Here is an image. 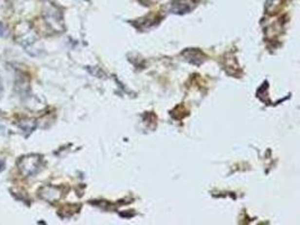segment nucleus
I'll use <instances>...</instances> for the list:
<instances>
[{"instance_id":"nucleus-7","label":"nucleus","mask_w":300,"mask_h":225,"mask_svg":"<svg viewBox=\"0 0 300 225\" xmlns=\"http://www.w3.org/2000/svg\"><path fill=\"white\" fill-rule=\"evenodd\" d=\"M8 34L9 31L7 25L3 24L2 21H0V36H1V38H6V36H8Z\"/></svg>"},{"instance_id":"nucleus-8","label":"nucleus","mask_w":300,"mask_h":225,"mask_svg":"<svg viewBox=\"0 0 300 225\" xmlns=\"http://www.w3.org/2000/svg\"><path fill=\"white\" fill-rule=\"evenodd\" d=\"M2 94H3V86H2V80L0 79V98L2 97Z\"/></svg>"},{"instance_id":"nucleus-3","label":"nucleus","mask_w":300,"mask_h":225,"mask_svg":"<svg viewBox=\"0 0 300 225\" xmlns=\"http://www.w3.org/2000/svg\"><path fill=\"white\" fill-rule=\"evenodd\" d=\"M44 19L46 24L54 31H61L63 28V20L60 9L52 3H49L44 7Z\"/></svg>"},{"instance_id":"nucleus-9","label":"nucleus","mask_w":300,"mask_h":225,"mask_svg":"<svg viewBox=\"0 0 300 225\" xmlns=\"http://www.w3.org/2000/svg\"><path fill=\"white\" fill-rule=\"evenodd\" d=\"M3 169H5V162H3V160H0V172H1Z\"/></svg>"},{"instance_id":"nucleus-6","label":"nucleus","mask_w":300,"mask_h":225,"mask_svg":"<svg viewBox=\"0 0 300 225\" xmlns=\"http://www.w3.org/2000/svg\"><path fill=\"white\" fill-rule=\"evenodd\" d=\"M16 125L23 131L26 135H29V134L36 129V126H38L36 121L33 118H21L16 123Z\"/></svg>"},{"instance_id":"nucleus-2","label":"nucleus","mask_w":300,"mask_h":225,"mask_svg":"<svg viewBox=\"0 0 300 225\" xmlns=\"http://www.w3.org/2000/svg\"><path fill=\"white\" fill-rule=\"evenodd\" d=\"M14 38L18 44H20L24 48H29V46L34 44L38 39L36 33L33 30L32 25L26 21H21L18 25H16L14 32Z\"/></svg>"},{"instance_id":"nucleus-5","label":"nucleus","mask_w":300,"mask_h":225,"mask_svg":"<svg viewBox=\"0 0 300 225\" xmlns=\"http://www.w3.org/2000/svg\"><path fill=\"white\" fill-rule=\"evenodd\" d=\"M15 90L21 96L27 95L29 92V80L25 75L18 74L16 77V81H15Z\"/></svg>"},{"instance_id":"nucleus-4","label":"nucleus","mask_w":300,"mask_h":225,"mask_svg":"<svg viewBox=\"0 0 300 225\" xmlns=\"http://www.w3.org/2000/svg\"><path fill=\"white\" fill-rule=\"evenodd\" d=\"M62 189L60 187L56 186H42L39 187V189L38 190V197L45 201L50 204H53V203L57 202L58 199L62 197Z\"/></svg>"},{"instance_id":"nucleus-1","label":"nucleus","mask_w":300,"mask_h":225,"mask_svg":"<svg viewBox=\"0 0 300 225\" xmlns=\"http://www.w3.org/2000/svg\"><path fill=\"white\" fill-rule=\"evenodd\" d=\"M43 159L38 154L23 155L17 160L18 171L23 177H31L38 173L42 168Z\"/></svg>"}]
</instances>
